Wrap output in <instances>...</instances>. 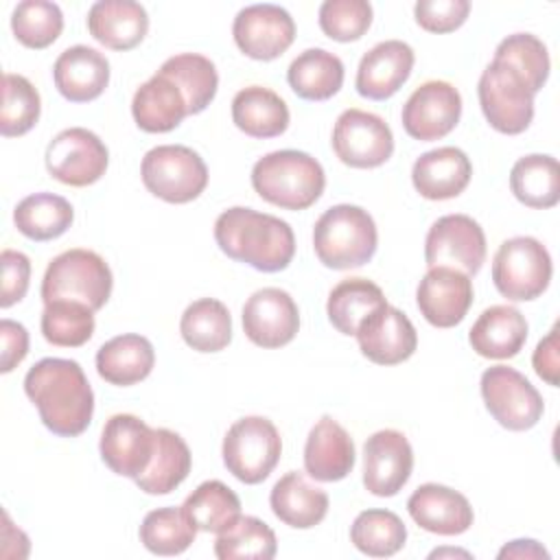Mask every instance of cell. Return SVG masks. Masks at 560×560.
Instances as JSON below:
<instances>
[{"instance_id":"obj_1","label":"cell","mask_w":560,"mask_h":560,"mask_svg":"<svg viewBox=\"0 0 560 560\" xmlns=\"http://www.w3.org/2000/svg\"><path fill=\"white\" fill-rule=\"evenodd\" d=\"M24 392L55 435H81L92 422L94 392L83 368L72 359L37 361L24 376Z\"/></svg>"},{"instance_id":"obj_2","label":"cell","mask_w":560,"mask_h":560,"mask_svg":"<svg viewBox=\"0 0 560 560\" xmlns=\"http://www.w3.org/2000/svg\"><path fill=\"white\" fill-rule=\"evenodd\" d=\"M214 241L228 258L265 273L287 269L295 254V236L287 221L243 206L217 217Z\"/></svg>"},{"instance_id":"obj_3","label":"cell","mask_w":560,"mask_h":560,"mask_svg":"<svg viewBox=\"0 0 560 560\" xmlns=\"http://www.w3.org/2000/svg\"><path fill=\"white\" fill-rule=\"evenodd\" d=\"M254 190L282 210H306L324 192L326 175L322 164L295 149L271 151L252 168Z\"/></svg>"},{"instance_id":"obj_4","label":"cell","mask_w":560,"mask_h":560,"mask_svg":"<svg viewBox=\"0 0 560 560\" xmlns=\"http://www.w3.org/2000/svg\"><path fill=\"white\" fill-rule=\"evenodd\" d=\"M378 232L372 214L359 206L339 203L328 208L313 228V247L328 269H354L372 260Z\"/></svg>"},{"instance_id":"obj_5","label":"cell","mask_w":560,"mask_h":560,"mask_svg":"<svg viewBox=\"0 0 560 560\" xmlns=\"http://www.w3.org/2000/svg\"><path fill=\"white\" fill-rule=\"evenodd\" d=\"M112 269L92 249H68L55 256L42 280L44 304L55 300H74L92 311L105 306L112 295Z\"/></svg>"},{"instance_id":"obj_6","label":"cell","mask_w":560,"mask_h":560,"mask_svg":"<svg viewBox=\"0 0 560 560\" xmlns=\"http://www.w3.org/2000/svg\"><path fill=\"white\" fill-rule=\"evenodd\" d=\"M144 188L162 201L188 203L208 186V166L197 151L184 144H160L144 153L140 164Z\"/></svg>"},{"instance_id":"obj_7","label":"cell","mask_w":560,"mask_h":560,"mask_svg":"<svg viewBox=\"0 0 560 560\" xmlns=\"http://www.w3.org/2000/svg\"><path fill=\"white\" fill-rule=\"evenodd\" d=\"M553 273L547 247L534 236H514L499 245L492 258V282L512 302L542 295Z\"/></svg>"},{"instance_id":"obj_8","label":"cell","mask_w":560,"mask_h":560,"mask_svg":"<svg viewBox=\"0 0 560 560\" xmlns=\"http://www.w3.org/2000/svg\"><path fill=\"white\" fill-rule=\"evenodd\" d=\"M223 464L243 483L265 481L282 455V440L276 424L262 416L236 420L223 438Z\"/></svg>"},{"instance_id":"obj_9","label":"cell","mask_w":560,"mask_h":560,"mask_svg":"<svg viewBox=\"0 0 560 560\" xmlns=\"http://www.w3.org/2000/svg\"><path fill=\"white\" fill-rule=\"evenodd\" d=\"M477 94L492 129L516 136L529 127L534 118V94L510 66L492 59L479 77Z\"/></svg>"},{"instance_id":"obj_10","label":"cell","mask_w":560,"mask_h":560,"mask_svg":"<svg viewBox=\"0 0 560 560\" xmlns=\"http://www.w3.org/2000/svg\"><path fill=\"white\" fill-rule=\"evenodd\" d=\"M481 396L490 416L510 431L532 429L545 411L540 392L510 365H492L481 374Z\"/></svg>"},{"instance_id":"obj_11","label":"cell","mask_w":560,"mask_h":560,"mask_svg":"<svg viewBox=\"0 0 560 560\" xmlns=\"http://www.w3.org/2000/svg\"><path fill=\"white\" fill-rule=\"evenodd\" d=\"M109 164L105 142L85 127L59 131L46 147V168L50 177L66 186H90L98 182Z\"/></svg>"},{"instance_id":"obj_12","label":"cell","mask_w":560,"mask_h":560,"mask_svg":"<svg viewBox=\"0 0 560 560\" xmlns=\"http://www.w3.org/2000/svg\"><path fill=\"white\" fill-rule=\"evenodd\" d=\"M330 142L335 155L352 168H376L394 153L389 125L381 116L357 107L339 114Z\"/></svg>"},{"instance_id":"obj_13","label":"cell","mask_w":560,"mask_h":560,"mask_svg":"<svg viewBox=\"0 0 560 560\" xmlns=\"http://www.w3.org/2000/svg\"><path fill=\"white\" fill-rule=\"evenodd\" d=\"M424 260L429 267H451L475 276L486 260V234L468 214L440 217L427 232Z\"/></svg>"},{"instance_id":"obj_14","label":"cell","mask_w":560,"mask_h":560,"mask_svg":"<svg viewBox=\"0 0 560 560\" xmlns=\"http://www.w3.org/2000/svg\"><path fill=\"white\" fill-rule=\"evenodd\" d=\"M462 116V96L457 88L448 81H424L411 92L402 105V127L405 131L422 142L440 140L451 133Z\"/></svg>"},{"instance_id":"obj_15","label":"cell","mask_w":560,"mask_h":560,"mask_svg":"<svg viewBox=\"0 0 560 560\" xmlns=\"http://www.w3.org/2000/svg\"><path fill=\"white\" fill-rule=\"evenodd\" d=\"M232 35L243 55L271 61L293 44L295 22L291 13L278 4H249L236 13Z\"/></svg>"},{"instance_id":"obj_16","label":"cell","mask_w":560,"mask_h":560,"mask_svg":"<svg viewBox=\"0 0 560 560\" xmlns=\"http://www.w3.org/2000/svg\"><path fill=\"white\" fill-rule=\"evenodd\" d=\"M98 448L112 472L138 479L153 459L155 429L133 413H116L105 422Z\"/></svg>"},{"instance_id":"obj_17","label":"cell","mask_w":560,"mask_h":560,"mask_svg":"<svg viewBox=\"0 0 560 560\" xmlns=\"http://www.w3.org/2000/svg\"><path fill=\"white\" fill-rule=\"evenodd\" d=\"M413 451L405 433L383 429L363 444V486L374 497H394L409 481Z\"/></svg>"},{"instance_id":"obj_18","label":"cell","mask_w":560,"mask_h":560,"mask_svg":"<svg viewBox=\"0 0 560 560\" xmlns=\"http://www.w3.org/2000/svg\"><path fill=\"white\" fill-rule=\"evenodd\" d=\"M243 330L260 348H280L293 341L300 328V311L293 298L278 287L254 291L243 306Z\"/></svg>"},{"instance_id":"obj_19","label":"cell","mask_w":560,"mask_h":560,"mask_svg":"<svg viewBox=\"0 0 560 560\" xmlns=\"http://www.w3.org/2000/svg\"><path fill=\"white\" fill-rule=\"evenodd\" d=\"M357 341L372 363L396 365L407 361L418 348V332L411 319L396 306L383 304L357 328Z\"/></svg>"},{"instance_id":"obj_20","label":"cell","mask_w":560,"mask_h":560,"mask_svg":"<svg viewBox=\"0 0 560 560\" xmlns=\"http://www.w3.org/2000/svg\"><path fill=\"white\" fill-rule=\"evenodd\" d=\"M416 302L431 326L453 328L472 304V280L451 267H429L418 284Z\"/></svg>"},{"instance_id":"obj_21","label":"cell","mask_w":560,"mask_h":560,"mask_svg":"<svg viewBox=\"0 0 560 560\" xmlns=\"http://www.w3.org/2000/svg\"><path fill=\"white\" fill-rule=\"evenodd\" d=\"M413 48L400 39H385L370 48L357 68L354 88L370 101L394 96L413 70Z\"/></svg>"},{"instance_id":"obj_22","label":"cell","mask_w":560,"mask_h":560,"mask_svg":"<svg viewBox=\"0 0 560 560\" xmlns=\"http://www.w3.org/2000/svg\"><path fill=\"white\" fill-rule=\"evenodd\" d=\"M409 516L422 529L440 536L464 534L472 525V508L468 499L442 483H422L407 501Z\"/></svg>"},{"instance_id":"obj_23","label":"cell","mask_w":560,"mask_h":560,"mask_svg":"<svg viewBox=\"0 0 560 560\" xmlns=\"http://www.w3.org/2000/svg\"><path fill=\"white\" fill-rule=\"evenodd\" d=\"M55 88L70 103L98 98L109 83V61L96 48L77 44L66 48L52 66Z\"/></svg>"},{"instance_id":"obj_24","label":"cell","mask_w":560,"mask_h":560,"mask_svg":"<svg viewBox=\"0 0 560 560\" xmlns=\"http://www.w3.org/2000/svg\"><path fill=\"white\" fill-rule=\"evenodd\" d=\"M472 175L468 155L457 147H438L422 153L411 168L413 188L431 201L453 199L464 192Z\"/></svg>"},{"instance_id":"obj_25","label":"cell","mask_w":560,"mask_h":560,"mask_svg":"<svg viewBox=\"0 0 560 560\" xmlns=\"http://www.w3.org/2000/svg\"><path fill=\"white\" fill-rule=\"evenodd\" d=\"M304 468L317 481H339L354 468V442L330 416H322L304 444Z\"/></svg>"},{"instance_id":"obj_26","label":"cell","mask_w":560,"mask_h":560,"mask_svg":"<svg viewBox=\"0 0 560 560\" xmlns=\"http://www.w3.org/2000/svg\"><path fill=\"white\" fill-rule=\"evenodd\" d=\"M88 31L105 48L131 50L147 35L149 15L133 0H98L88 11Z\"/></svg>"},{"instance_id":"obj_27","label":"cell","mask_w":560,"mask_h":560,"mask_svg":"<svg viewBox=\"0 0 560 560\" xmlns=\"http://www.w3.org/2000/svg\"><path fill=\"white\" fill-rule=\"evenodd\" d=\"M527 319L510 304L486 308L468 332L472 350L483 359H512L527 341Z\"/></svg>"},{"instance_id":"obj_28","label":"cell","mask_w":560,"mask_h":560,"mask_svg":"<svg viewBox=\"0 0 560 560\" xmlns=\"http://www.w3.org/2000/svg\"><path fill=\"white\" fill-rule=\"evenodd\" d=\"M131 114L142 131L166 133L188 116V103L177 83L158 70L136 90Z\"/></svg>"},{"instance_id":"obj_29","label":"cell","mask_w":560,"mask_h":560,"mask_svg":"<svg viewBox=\"0 0 560 560\" xmlns=\"http://www.w3.org/2000/svg\"><path fill=\"white\" fill-rule=\"evenodd\" d=\"M155 365V350L142 335H118L105 341L96 352V372L103 381L129 387L144 381Z\"/></svg>"},{"instance_id":"obj_30","label":"cell","mask_w":560,"mask_h":560,"mask_svg":"<svg viewBox=\"0 0 560 560\" xmlns=\"http://www.w3.org/2000/svg\"><path fill=\"white\" fill-rule=\"evenodd\" d=\"M269 505L284 525L308 529L324 521L328 512V494L313 486L302 472L291 470L271 488Z\"/></svg>"},{"instance_id":"obj_31","label":"cell","mask_w":560,"mask_h":560,"mask_svg":"<svg viewBox=\"0 0 560 560\" xmlns=\"http://www.w3.org/2000/svg\"><path fill=\"white\" fill-rule=\"evenodd\" d=\"M287 103L269 88L247 85L232 98L234 125L252 138H276L289 127Z\"/></svg>"},{"instance_id":"obj_32","label":"cell","mask_w":560,"mask_h":560,"mask_svg":"<svg viewBox=\"0 0 560 560\" xmlns=\"http://www.w3.org/2000/svg\"><path fill=\"white\" fill-rule=\"evenodd\" d=\"M192 455L184 438L171 429H155L153 459L133 481L147 494H168L188 477Z\"/></svg>"},{"instance_id":"obj_33","label":"cell","mask_w":560,"mask_h":560,"mask_svg":"<svg viewBox=\"0 0 560 560\" xmlns=\"http://www.w3.org/2000/svg\"><path fill=\"white\" fill-rule=\"evenodd\" d=\"M287 81L300 98L326 101L343 85V61L324 48H308L291 61Z\"/></svg>"},{"instance_id":"obj_34","label":"cell","mask_w":560,"mask_h":560,"mask_svg":"<svg viewBox=\"0 0 560 560\" xmlns=\"http://www.w3.org/2000/svg\"><path fill=\"white\" fill-rule=\"evenodd\" d=\"M510 188L527 208L547 210L560 201V166L553 155L532 153L516 160L510 171Z\"/></svg>"},{"instance_id":"obj_35","label":"cell","mask_w":560,"mask_h":560,"mask_svg":"<svg viewBox=\"0 0 560 560\" xmlns=\"http://www.w3.org/2000/svg\"><path fill=\"white\" fill-rule=\"evenodd\" d=\"M182 512L197 532L221 534L230 529L241 514V499L219 479L199 483L184 501Z\"/></svg>"},{"instance_id":"obj_36","label":"cell","mask_w":560,"mask_h":560,"mask_svg":"<svg viewBox=\"0 0 560 560\" xmlns=\"http://www.w3.org/2000/svg\"><path fill=\"white\" fill-rule=\"evenodd\" d=\"M179 332L186 346L197 352H219L232 341V317L223 302L201 298L186 306L179 319Z\"/></svg>"},{"instance_id":"obj_37","label":"cell","mask_w":560,"mask_h":560,"mask_svg":"<svg viewBox=\"0 0 560 560\" xmlns=\"http://www.w3.org/2000/svg\"><path fill=\"white\" fill-rule=\"evenodd\" d=\"M74 219L68 199L55 192H35L24 197L13 210V223L31 241H52L61 236Z\"/></svg>"},{"instance_id":"obj_38","label":"cell","mask_w":560,"mask_h":560,"mask_svg":"<svg viewBox=\"0 0 560 560\" xmlns=\"http://www.w3.org/2000/svg\"><path fill=\"white\" fill-rule=\"evenodd\" d=\"M383 304L387 300L378 284L368 278H346L328 293L326 313L341 335H357L359 324Z\"/></svg>"},{"instance_id":"obj_39","label":"cell","mask_w":560,"mask_h":560,"mask_svg":"<svg viewBox=\"0 0 560 560\" xmlns=\"http://www.w3.org/2000/svg\"><path fill=\"white\" fill-rule=\"evenodd\" d=\"M160 72L177 83L188 103V114L203 112L212 103L219 88L214 63L197 52H179L168 57L160 66Z\"/></svg>"},{"instance_id":"obj_40","label":"cell","mask_w":560,"mask_h":560,"mask_svg":"<svg viewBox=\"0 0 560 560\" xmlns=\"http://www.w3.org/2000/svg\"><path fill=\"white\" fill-rule=\"evenodd\" d=\"M350 540L370 558H389L405 547L407 527L389 510H363L350 527Z\"/></svg>"},{"instance_id":"obj_41","label":"cell","mask_w":560,"mask_h":560,"mask_svg":"<svg viewBox=\"0 0 560 560\" xmlns=\"http://www.w3.org/2000/svg\"><path fill=\"white\" fill-rule=\"evenodd\" d=\"M42 335L59 348H79L94 335V311L74 300H55L44 304Z\"/></svg>"},{"instance_id":"obj_42","label":"cell","mask_w":560,"mask_h":560,"mask_svg":"<svg viewBox=\"0 0 560 560\" xmlns=\"http://www.w3.org/2000/svg\"><path fill=\"white\" fill-rule=\"evenodd\" d=\"M140 542L155 556H179L197 536V529L186 518L182 508L151 510L140 525Z\"/></svg>"},{"instance_id":"obj_43","label":"cell","mask_w":560,"mask_h":560,"mask_svg":"<svg viewBox=\"0 0 560 560\" xmlns=\"http://www.w3.org/2000/svg\"><path fill=\"white\" fill-rule=\"evenodd\" d=\"M276 551L278 540L273 529L256 516H241L214 540V556L219 560H271Z\"/></svg>"},{"instance_id":"obj_44","label":"cell","mask_w":560,"mask_h":560,"mask_svg":"<svg viewBox=\"0 0 560 560\" xmlns=\"http://www.w3.org/2000/svg\"><path fill=\"white\" fill-rule=\"evenodd\" d=\"M494 61L510 66L532 90L540 92L549 77V52L547 46L532 33H514L499 42L494 50Z\"/></svg>"},{"instance_id":"obj_45","label":"cell","mask_w":560,"mask_h":560,"mask_svg":"<svg viewBox=\"0 0 560 560\" xmlns=\"http://www.w3.org/2000/svg\"><path fill=\"white\" fill-rule=\"evenodd\" d=\"M39 112H42V101L35 85L22 74L4 72L0 133L7 138L24 136L37 125Z\"/></svg>"},{"instance_id":"obj_46","label":"cell","mask_w":560,"mask_h":560,"mask_svg":"<svg viewBox=\"0 0 560 560\" xmlns=\"http://www.w3.org/2000/svg\"><path fill=\"white\" fill-rule=\"evenodd\" d=\"M11 28L20 44L42 50L61 35L63 13L48 0H22L11 13Z\"/></svg>"},{"instance_id":"obj_47","label":"cell","mask_w":560,"mask_h":560,"mask_svg":"<svg viewBox=\"0 0 560 560\" xmlns=\"http://www.w3.org/2000/svg\"><path fill=\"white\" fill-rule=\"evenodd\" d=\"M372 24L368 0H326L319 7V28L335 42H354Z\"/></svg>"},{"instance_id":"obj_48","label":"cell","mask_w":560,"mask_h":560,"mask_svg":"<svg viewBox=\"0 0 560 560\" xmlns=\"http://www.w3.org/2000/svg\"><path fill=\"white\" fill-rule=\"evenodd\" d=\"M470 13L468 0H418L416 22L429 33H451L459 28Z\"/></svg>"},{"instance_id":"obj_49","label":"cell","mask_w":560,"mask_h":560,"mask_svg":"<svg viewBox=\"0 0 560 560\" xmlns=\"http://www.w3.org/2000/svg\"><path fill=\"white\" fill-rule=\"evenodd\" d=\"M2 265V291H0V306L9 308L20 302L28 291L31 280V260L26 254L15 249H2L0 254Z\"/></svg>"},{"instance_id":"obj_50","label":"cell","mask_w":560,"mask_h":560,"mask_svg":"<svg viewBox=\"0 0 560 560\" xmlns=\"http://www.w3.org/2000/svg\"><path fill=\"white\" fill-rule=\"evenodd\" d=\"M0 339H2L0 372L9 374L28 354V330L20 322L2 319L0 322Z\"/></svg>"},{"instance_id":"obj_51","label":"cell","mask_w":560,"mask_h":560,"mask_svg":"<svg viewBox=\"0 0 560 560\" xmlns=\"http://www.w3.org/2000/svg\"><path fill=\"white\" fill-rule=\"evenodd\" d=\"M532 363H534L536 374L545 383L558 387V372H560V361H558V326H553L549 330V335L538 341V346L534 350V357H532Z\"/></svg>"},{"instance_id":"obj_52","label":"cell","mask_w":560,"mask_h":560,"mask_svg":"<svg viewBox=\"0 0 560 560\" xmlns=\"http://www.w3.org/2000/svg\"><path fill=\"white\" fill-rule=\"evenodd\" d=\"M499 558H527V560H549V551L532 538H518L508 542L501 551Z\"/></svg>"},{"instance_id":"obj_53","label":"cell","mask_w":560,"mask_h":560,"mask_svg":"<svg viewBox=\"0 0 560 560\" xmlns=\"http://www.w3.org/2000/svg\"><path fill=\"white\" fill-rule=\"evenodd\" d=\"M442 556H464V558H470L468 551H459V549H435V551H431L429 558H442Z\"/></svg>"}]
</instances>
